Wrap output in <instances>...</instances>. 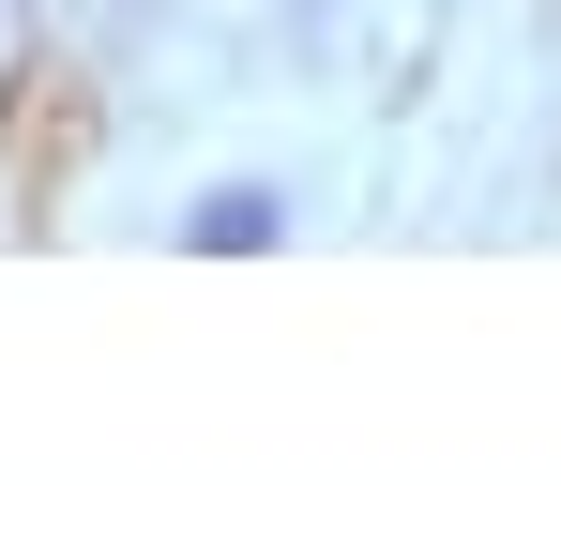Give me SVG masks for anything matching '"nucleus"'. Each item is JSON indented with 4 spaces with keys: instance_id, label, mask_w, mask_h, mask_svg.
Here are the masks:
<instances>
[{
    "instance_id": "obj_1",
    "label": "nucleus",
    "mask_w": 561,
    "mask_h": 546,
    "mask_svg": "<svg viewBox=\"0 0 561 546\" xmlns=\"http://www.w3.org/2000/svg\"><path fill=\"white\" fill-rule=\"evenodd\" d=\"M274 228H288V213H274V182H213V197H197V228H183V243H197V259H259Z\"/></svg>"
}]
</instances>
